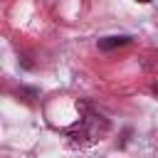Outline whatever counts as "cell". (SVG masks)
Here are the masks:
<instances>
[{
    "label": "cell",
    "mask_w": 158,
    "mask_h": 158,
    "mask_svg": "<svg viewBox=\"0 0 158 158\" xmlns=\"http://www.w3.org/2000/svg\"><path fill=\"white\" fill-rule=\"evenodd\" d=\"M136 2H151V0H136Z\"/></svg>",
    "instance_id": "3957f363"
},
{
    "label": "cell",
    "mask_w": 158,
    "mask_h": 158,
    "mask_svg": "<svg viewBox=\"0 0 158 158\" xmlns=\"http://www.w3.org/2000/svg\"><path fill=\"white\" fill-rule=\"evenodd\" d=\"M128 44V37H104L99 40V49H114V47H123Z\"/></svg>",
    "instance_id": "6da1fadb"
},
{
    "label": "cell",
    "mask_w": 158,
    "mask_h": 158,
    "mask_svg": "<svg viewBox=\"0 0 158 158\" xmlns=\"http://www.w3.org/2000/svg\"><path fill=\"white\" fill-rule=\"evenodd\" d=\"M153 91H156V94H158V81H156V84H153Z\"/></svg>",
    "instance_id": "7a4b0ae2"
}]
</instances>
